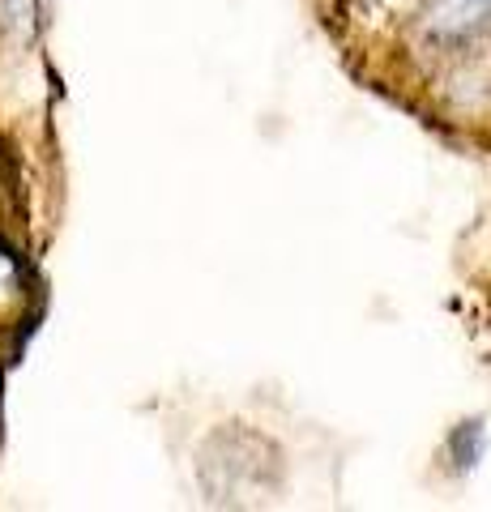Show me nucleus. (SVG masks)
Returning <instances> with one entry per match:
<instances>
[{"mask_svg": "<svg viewBox=\"0 0 491 512\" xmlns=\"http://www.w3.org/2000/svg\"><path fill=\"white\" fill-rule=\"evenodd\" d=\"M491 9V0H436L432 5V26L440 35H457V30H466L483 18Z\"/></svg>", "mask_w": 491, "mask_h": 512, "instance_id": "1", "label": "nucleus"}]
</instances>
